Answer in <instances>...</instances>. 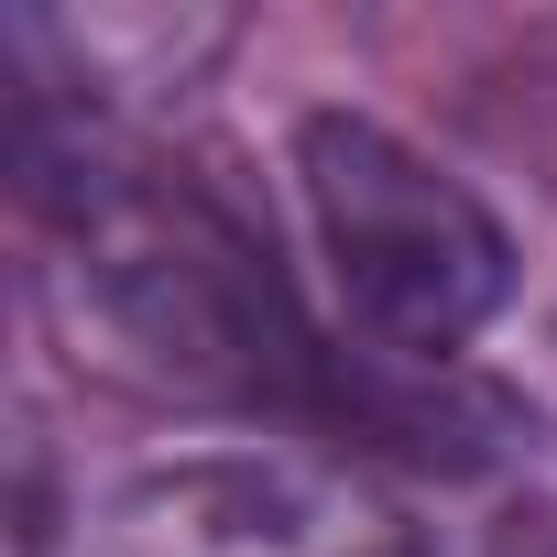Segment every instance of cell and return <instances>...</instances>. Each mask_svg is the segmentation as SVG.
I'll return each instance as SVG.
<instances>
[{
	"mask_svg": "<svg viewBox=\"0 0 557 557\" xmlns=\"http://www.w3.org/2000/svg\"><path fill=\"white\" fill-rule=\"evenodd\" d=\"M77 557H426V546L307 448H186L99 492Z\"/></svg>",
	"mask_w": 557,
	"mask_h": 557,
	"instance_id": "obj_3",
	"label": "cell"
},
{
	"mask_svg": "<svg viewBox=\"0 0 557 557\" xmlns=\"http://www.w3.org/2000/svg\"><path fill=\"white\" fill-rule=\"evenodd\" d=\"M12 175L45 219V307L66 350L132 394L186 405H307L329 416L339 350L307 339L273 240L186 164H153L66 88H12Z\"/></svg>",
	"mask_w": 557,
	"mask_h": 557,
	"instance_id": "obj_1",
	"label": "cell"
},
{
	"mask_svg": "<svg viewBox=\"0 0 557 557\" xmlns=\"http://www.w3.org/2000/svg\"><path fill=\"white\" fill-rule=\"evenodd\" d=\"M296 186L318 219V251L339 273V307L394 361H459L513 296V230L405 132L361 110H318L296 132Z\"/></svg>",
	"mask_w": 557,
	"mask_h": 557,
	"instance_id": "obj_2",
	"label": "cell"
}]
</instances>
